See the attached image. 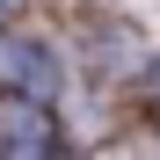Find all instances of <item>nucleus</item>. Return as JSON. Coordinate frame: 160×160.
<instances>
[{"mask_svg":"<svg viewBox=\"0 0 160 160\" xmlns=\"http://www.w3.org/2000/svg\"><path fill=\"white\" fill-rule=\"evenodd\" d=\"M8 73L22 80V88H58V66H51L44 44H15V51H8Z\"/></svg>","mask_w":160,"mask_h":160,"instance_id":"1","label":"nucleus"},{"mask_svg":"<svg viewBox=\"0 0 160 160\" xmlns=\"http://www.w3.org/2000/svg\"><path fill=\"white\" fill-rule=\"evenodd\" d=\"M8 146H51L44 117H37V109H15V124H8Z\"/></svg>","mask_w":160,"mask_h":160,"instance_id":"2","label":"nucleus"},{"mask_svg":"<svg viewBox=\"0 0 160 160\" xmlns=\"http://www.w3.org/2000/svg\"><path fill=\"white\" fill-rule=\"evenodd\" d=\"M0 15H8V0H0Z\"/></svg>","mask_w":160,"mask_h":160,"instance_id":"3","label":"nucleus"}]
</instances>
